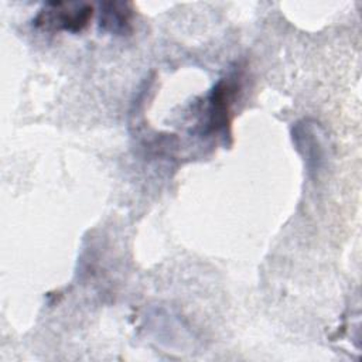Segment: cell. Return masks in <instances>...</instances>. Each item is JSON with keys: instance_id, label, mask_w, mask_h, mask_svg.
<instances>
[{"instance_id": "cell-2", "label": "cell", "mask_w": 362, "mask_h": 362, "mask_svg": "<svg viewBox=\"0 0 362 362\" xmlns=\"http://www.w3.org/2000/svg\"><path fill=\"white\" fill-rule=\"evenodd\" d=\"M293 139L298 150H301L304 157L307 158V164L310 167L318 168L324 157L318 127L314 123L308 122L298 123L293 132Z\"/></svg>"}, {"instance_id": "cell-1", "label": "cell", "mask_w": 362, "mask_h": 362, "mask_svg": "<svg viewBox=\"0 0 362 362\" xmlns=\"http://www.w3.org/2000/svg\"><path fill=\"white\" fill-rule=\"evenodd\" d=\"M92 17V6L83 3H61L54 1L34 18V24L44 30H65L78 33L83 30Z\"/></svg>"}, {"instance_id": "cell-3", "label": "cell", "mask_w": 362, "mask_h": 362, "mask_svg": "<svg viewBox=\"0 0 362 362\" xmlns=\"http://www.w3.org/2000/svg\"><path fill=\"white\" fill-rule=\"evenodd\" d=\"M132 4L122 1H110L100 4V27L103 30L124 34L130 28Z\"/></svg>"}]
</instances>
